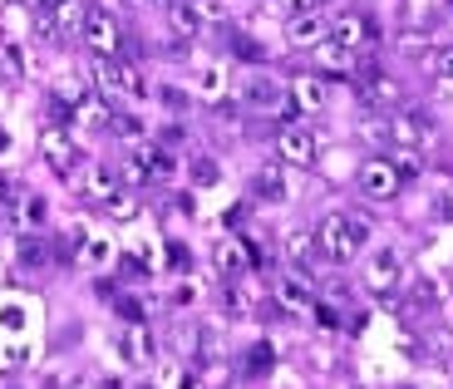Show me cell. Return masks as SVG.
I'll return each instance as SVG.
<instances>
[{"label":"cell","instance_id":"1","mask_svg":"<svg viewBox=\"0 0 453 389\" xmlns=\"http://www.w3.org/2000/svg\"><path fill=\"white\" fill-rule=\"evenodd\" d=\"M365 241H370V222H365L360 212H330V217L320 222V232H316L320 256L335 262V266L355 262V256L365 252Z\"/></svg>","mask_w":453,"mask_h":389},{"label":"cell","instance_id":"2","mask_svg":"<svg viewBox=\"0 0 453 389\" xmlns=\"http://www.w3.org/2000/svg\"><path fill=\"white\" fill-rule=\"evenodd\" d=\"M80 40L89 45V55H99V59H119V50H124V30H119V20H113L109 11H84Z\"/></svg>","mask_w":453,"mask_h":389},{"label":"cell","instance_id":"3","mask_svg":"<svg viewBox=\"0 0 453 389\" xmlns=\"http://www.w3.org/2000/svg\"><path fill=\"white\" fill-rule=\"evenodd\" d=\"M94 80H99L109 94H119V99H143L148 94V80L128 65V59H99L94 55Z\"/></svg>","mask_w":453,"mask_h":389},{"label":"cell","instance_id":"4","mask_svg":"<svg viewBox=\"0 0 453 389\" xmlns=\"http://www.w3.org/2000/svg\"><path fill=\"white\" fill-rule=\"evenodd\" d=\"M399 168L389 158H370L360 163V172H355V187H360V197H370V202H389V197L399 193Z\"/></svg>","mask_w":453,"mask_h":389},{"label":"cell","instance_id":"5","mask_svg":"<svg viewBox=\"0 0 453 389\" xmlns=\"http://www.w3.org/2000/svg\"><path fill=\"white\" fill-rule=\"evenodd\" d=\"M399 281H404V256H399L395 247H380V252L370 256V266H365V286H370V296H395Z\"/></svg>","mask_w":453,"mask_h":389},{"label":"cell","instance_id":"6","mask_svg":"<svg viewBox=\"0 0 453 389\" xmlns=\"http://www.w3.org/2000/svg\"><path fill=\"white\" fill-rule=\"evenodd\" d=\"M276 158H281V163H296V168H316V158H320L316 133H311V128H301V124L276 128Z\"/></svg>","mask_w":453,"mask_h":389},{"label":"cell","instance_id":"7","mask_svg":"<svg viewBox=\"0 0 453 389\" xmlns=\"http://www.w3.org/2000/svg\"><path fill=\"white\" fill-rule=\"evenodd\" d=\"M330 40H335V45H345L350 55H360V50H370L380 34H374V20L365 11H340L335 20H330Z\"/></svg>","mask_w":453,"mask_h":389},{"label":"cell","instance_id":"8","mask_svg":"<svg viewBox=\"0 0 453 389\" xmlns=\"http://www.w3.org/2000/svg\"><path fill=\"white\" fill-rule=\"evenodd\" d=\"M173 168L178 163L168 158V153H158V149H148V143H138V149H128V158H124V178L128 183H153V178H173Z\"/></svg>","mask_w":453,"mask_h":389},{"label":"cell","instance_id":"9","mask_svg":"<svg viewBox=\"0 0 453 389\" xmlns=\"http://www.w3.org/2000/svg\"><path fill=\"white\" fill-rule=\"evenodd\" d=\"M212 266L222 281H242L247 266H257V247H247V237H222L212 252Z\"/></svg>","mask_w":453,"mask_h":389},{"label":"cell","instance_id":"10","mask_svg":"<svg viewBox=\"0 0 453 389\" xmlns=\"http://www.w3.org/2000/svg\"><path fill=\"white\" fill-rule=\"evenodd\" d=\"M40 158H45L50 168L59 172V178H65V172H74V168L84 163V158H80V149H74V138H69L65 128H55V124H50L45 133H40Z\"/></svg>","mask_w":453,"mask_h":389},{"label":"cell","instance_id":"11","mask_svg":"<svg viewBox=\"0 0 453 389\" xmlns=\"http://www.w3.org/2000/svg\"><path fill=\"white\" fill-rule=\"evenodd\" d=\"M286 40H291L296 50H316L330 40V20L320 11H306V15H291L286 20Z\"/></svg>","mask_w":453,"mask_h":389},{"label":"cell","instance_id":"12","mask_svg":"<svg viewBox=\"0 0 453 389\" xmlns=\"http://www.w3.org/2000/svg\"><path fill=\"white\" fill-rule=\"evenodd\" d=\"M385 138L395 143V149H424V138H429V118L399 109L395 118H385Z\"/></svg>","mask_w":453,"mask_h":389},{"label":"cell","instance_id":"13","mask_svg":"<svg viewBox=\"0 0 453 389\" xmlns=\"http://www.w3.org/2000/svg\"><path fill=\"white\" fill-rule=\"evenodd\" d=\"M251 193H257V202H286V193H291V183H286V163H261L257 172H251Z\"/></svg>","mask_w":453,"mask_h":389},{"label":"cell","instance_id":"14","mask_svg":"<svg viewBox=\"0 0 453 389\" xmlns=\"http://www.w3.org/2000/svg\"><path fill=\"white\" fill-rule=\"evenodd\" d=\"M65 178H69V187H74V193L99 197V202L113 193V187H119V172H113L109 163H89V172H80V168H74V172H65Z\"/></svg>","mask_w":453,"mask_h":389},{"label":"cell","instance_id":"15","mask_svg":"<svg viewBox=\"0 0 453 389\" xmlns=\"http://www.w3.org/2000/svg\"><path fill=\"white\" fill-rule=\"evenodd\" d=\"M330 89L320 74H301V80L291 84V114H316V109H326Z\"/></svg>","mask_w":453,"mask_h":389},{"label":"cell","instance_id":"16","mask_svg":"<svg viewBox=\"0 0 453 389\" xmlns=\"http://www.w3.org/2000/svg\"><path fill=\"white\" fill-rule=\"evenodd\" d=\"M188 84H193L203 99H222V94H226V74H222V65H217V59H197L193 74H188Z\"/></svg>","mask_w":453,"mask_h":389},{"label":"cell","instance_id":"17","mask_svg":"<svg viewBox=\"0 0 453 389\" xmlns=\"http://www.w3.org/2000/svg\"><path fill=\"white\" fill-rule=\"evenodd\" d=\"M242 103H247V109H276V103H281V84H276L272 74H251V80L242 84Z\"/></svg>","mask_w":453,"mask_h":389},{"label":"cell","instance_id":"18","mask_svg":"<svg viewBox=\"0 0 453 389\" xmlns=\"http://www.w3.org/2000/svg\"><path fill=\"white\" fill-rule=\"evenodd\" d=\"M119 345H124V355L134 360V365H153V360H158V340H153L148 325H128Z\"/></svg>","mask_w":453,"mask_h":389},{"label":"cell","instance_id":"19","mask_svg":"<svg viewBox=\"0 0 453 389\" xmlns=\"http://www.w3.org/2000/svg\"><path fill=\"white\" fill-rule=\"evenodd\" d=\"M50 241L40 237V232H20V241H15V262L25 266V271H40V266H50Z\"/></svg>","mask_w":453,"mask_h":389},{"label":"cell","instance_id":"20","mask_svg":"<svg viewBox=\"0 0 453 389\" xmlns=\"http://www.w3.org/2000/svg\"><path fill=\"white\" fill-rule=\"evenodd\" d=\"M222 310L232 321H251V316H257V296H251L242 281H222Z\"/></svg>","mask_w":453,"mask_h":389},{"label":"cell","instance_id":"21","mask_svg":"<svg viewBox=\"0 0 453 389\" xmlns=\"http://www.w3.org/2000/svg\"><path fill=\"white\" fill-rule=\"evenodd\" d=\"M360 94H365V103H399V99H404V89H399L389 74H380V69H374V74H365Z\"/></svg>","mask_w":453,"mask_h":389},{"label":"cell","instance_id":"22","mask_svg":"<svg viewBox=\"0 0 453 389\" xmlns=\"http://www.w3.org/2000/svg\"><path fill=\"white\" fill-rule=\"evenodd\" d=\"M104 217L109 222H134L138 217V197L128 193V187H113V193L104 197Z\"/></svg>","mask_w":453,"mask_h":389},{"label":"cell","instance_id":"23","mask_svg":"<svg viewBox=\"0 0 453 389\" xmlns=\"http://www.w3.org/2000/svg\"><path fill=\"white\" fill-rule=\"evenodd\" d=\"M311 276H286V281H276V301H281L286 310H301L311 301Z\"/></svg>","mask_w":453,"mask_h":389},{"label":"cell","instance_id":"24","mask_svg":"<svg viewBox=\"0 0 453 389\" xmlns=\"http://www.w3.org/2000/svg\"><path fill=\"white\" fill-rule=\"evenodd\" d=\"M25 69H30V65H25V50L15 45V40H5V45H0V80H5V84H20Z\"/></svg>","mask_w":453,"mask_h":389},{"label":"cell","instance_id":"25","mask_svg":"<svg viewBox=\"0 0 453 389\" xmlns=\"http://www.w3.org/2000/svg\"><path fill=\"white\" fill-rule=\"evenodd\" d=\"M74 118H80L84 128H109L113 124V109L104 99H80V103H74Z\"/></svg>","mask_w":453,"mask_h":389},{"label":"cell","instance_id":"26","mask_svg":"<svg viewBox=\"0 0 453 389\" xmlns=\"http://www.w3.org/2000/svg\"><path fill=\"white\" fill-rule=\"evenodd\" d=\"M316 65L330 69V74H340V69H350V65H355V55H350L345 45H335V40H326V45H316Z\"/></svg>","mask_w":453,"mask_h":389},{"label":"cell","instance_id":"27","mask_svg":"<svg viewBox=\"0 0 453 389\" xmlns=\"http://www.w3.org/2000/svg\"><path fill=\"white\" fill-rule=\"evenodd\" d=\"M168 25H173V34H178V40H193V34L203 30V15H197L193 5H173V11H168Z\"/></svg>","mask_w":453,"mask_h":389},{"label":"cell","instance_id":"28","mask_svg":"<svg viewBox=\"0 0 453 389\" xmlns=\"http://www.w3.org/2000/svg\"><path fill=\"white\" fill-rule=\"evenodd\" d=\"M188 178H193V187H217V183H222V163H217V158H193Z\"/></svg>","mask_w":453,"mask_h":389},{"label":"cell","instance_id":"29","mask_svg":"<svg viewBox=\"0 0 453 389\" xmlns=\"http://www.w3.org/2000/svg\"><path fill=\"white\" fill-rule=\"evenodd\" d=\"M272 360H276L272 340H257V345L247 350V365H242V370H247V375H266V370H272Z\"/></svg>","mask_w":453,"mask_h":389},{"label":"cell","instance_id":"30","mask_svg":"<svg viewBox=\"0 0 453 389\" xmlns=\"http://www.w3.org/2000/svg\"><path fill=\"white\" fill-rule=\"evenodd\" d=\"M316 252H320L316 237H306V232H291V237H286V256H291V262H311Z\"/></svg>","mask_w":453,"mask_h":389},{"label":"cell","instance_id":"31","mask_svg":"<svg viewBox=\"0 0 453 389\" xmlns=\"http://www.w3.org/2000/svg\"><path fill=\"white\" fill-rule=\"evenodd\" d=\"M399 168V178H419L424 172V153L419 149H395V158H389Z\"/></svg>","mask_w":453,"mask_h":389},{"label":"cell","instance_id":"32","mask_svg":"<svg viewBox=\"0 0 453 389\" xmlns=\"http://www.w3.org/2000/svg\"><path fill=\"white\" fill-rule=\"evenodd\" d=\"M80 262L89 266V271H94V266H104V262H109V241H104V237H84V247H80Z\"/></svg>","mask_w":453,"mask_h":389},{"label":"cell","instance_id":"33","mask_svg":"<svg viewBox=\"0 0 453 389\" xmlns=\"http://www.w3.org/2000/svg\"><path fill=\"white\" fill-rule=\"evenodd\" d=\"M429 65H434V80H439L443 89H453V45H443L439 55H429Z\"/></svg>","mask_w":453,"mask_h":389},{"label":"cell","instance_id":"34","mask_svg":"<svg viewBox=\"0 0 453 389\" xmlns=\"http://www.w3.org/2000/svg\"><path fill=\"white\" fill-rule=\"evenodd\" d=\"M320 0H266V11H276V15H286V20H291V15H306V11H316Z\"/></svg>","mask_w":453,"mask_h":389},{"label":"cell","instance_id":"35","mask_svg":"<svg viewBox=\"0 0 453 389\" xmlns=\"http://www.w3.org/2000/svg\"><path fill=\"white\" fill-rule=\"evenodd\" d=\"M113 133L119 138H143V118H134V114H113Z\"/></svg>","mask_w":453,"mask_h":389},{"label":"cell","instance_id":"36","mask_svg":"<svg viewBox=\"0 0 453 389\" xmlns=\"http://www.w3.org/2000/svg\"><path fill=\"white\" fill-rule=\"evenodd\" d=\"M25 222H30V227H45V222H50V202H45V197H25Z\"/></svg>","mask_w":453,"mask_h":389},{"label":"cell","instance_id":"37","mask_svg":"<svg viewBox=\"0 0 453 389\" xmlns=\"http://www.w3.org/2000/svg\"><path fill=\"white\" fill-rule=\"evenodd\" d=\"M399 50H404L409 59H429V34H404V40H399Z\"/></svg>","mask_w":453,"mask_h":389},{"label":"cell","instance_id":"38","mask_svg":"<svg viewBox=\"0 0 453 389\" xmlns=\"http://www.w3.org/2000/svg\"><path fill=\"white\" fill-rule=\"evenodd\" d=\"M193 11L203 20H226V0H193Z\"/></svg>","mask_w":453,"mask_h":389},{"label":"cell","instance_id":"39","mask_svg":"<svg viewBox=\"0 0 453 389\" xmlns=\"http://www.w3.org/2000/svg\"><path fill=\"white\" fill-rule=\"evenodd\" d=\"M20 197V178L11 168H0V202H15Z\"/></svg>","mask_w":453,"mask_h":389},{"label":"cell","instance_id":"40","mask_svg":"<svg viewBox=\"0 0 453 389\" xmlns=\"http://www.w3.org/2000/svg\"><path fill=\"white\" fill-rule=\"evenodd\" d=\"M119 316H124L128 325H143V306H138L134 296H119Z\"/></svg>","mask_w":453,"mask_h":389},{"label":"cell","instance_id":"41","mask_svg":"<svg viewBox=\"0 0 453 389\" xmlns=\"http://www.w3.org/2000/svg\"><path fill=\"white\" fill-rule=\"evenodd\" d=\"M232 50H237L242 59H261V45L251 40V34H237V40H232Z\"/></svg>","mask_w":453,"mask_h":389},{"label":"cell","instance_id":"42","mask_svg":"<svg viewBox=\"0 0 453 389\" xmlns=\"http://www.w3.org/2000/svg\"><path fill=\"white\" fill-rule=\"evenodd\" d=\"M20 321H25V316H20L15 306H5V310H0V325H5V331H20Z\"/></svg>","mask_w":453,"mask_h":389},{"label":"cell","instance_id":"43","mask_svg":"<svg viewBox=\"0 0 453 389\" xmlns=\"http://www.w3.org/2000/svg\"><path fill=\"white\" fill-rule=\"evenodd\" d=\"M316 325H326V331H335V310H330V306H316Z\"/></svg>","mask_w":453,"mask_h":389},{"label":"cell","instance_id":"44","mask_svg":"<svg viewBox=\"0 0 453 389\" xmlns=\"http://www.w3.org/2000/svg\"><path fill=\"white\" fill-rule=\"evenodd\" d=\"M35 5H40V11H45V15H55L59 5H69V0H35Z\"/></svg>","mask_w":453,"mask_h":389},{"label":"cell","instance_id":"45","mask_svg":"<svg viewBox=\"0 0 453 389\" xmlns=\"http://www.w3.org/2000/svg\"><path fill=\"white\" fill-rule=\"evenodd\" d=\"M143 5H153V11H173L178 0H143Z\"/></svg>","mask_w":453,"mask_h":389},{"label":"cell","instance_id":"46","mask_svg":"<svg viewBox=\"0 0 453 389\" xmlns=\"http://www.w3.org/2000/svg\"><path fill=\"white\" fill-rule=\"evenodd\" d=\"M134 389H158V385H148V379H143V385H134Z\"/></svg>","mask_w":453,"mask_h":389},{"label":"cell","instance_id":"47","mask_svg":"<svg viewBox=\"0 0 453 389\" xmlns=\"http://www.w3.org/2000/svg\"><path fill=\"white\" fill-rule=\"evenodd\" d=\"M449 25H453V0H449Z\"/></svg>","mask_w":453,"mask_h":389},{"label":"cell","instance_id":"48","mask_svg":"<svg viewBox=\"0 0 453 389\" xmlns=\"http://www.w3.org/2000/svg\"><path fill=\"white\" fill-rule=\"evenodd\" d=\"M439 389H453V385H439Z\"/></svg>","mask_w":453,"mask_h":389}]
</instances>
